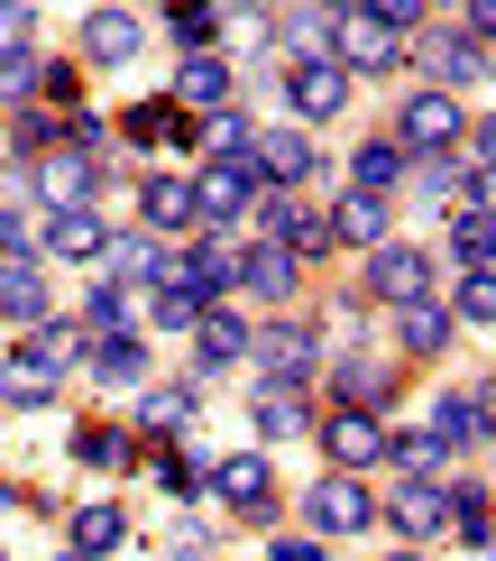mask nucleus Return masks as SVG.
<instances>
[{
    "label": "nucleus",
    "instance_id": "c9c22d12",
    "mask_svg": "<svg viewBox=\"0 0 496 561\" xmlns=\"http://www.w3.org/2000/svg\"><path fill=\"white\" fill-rule=\"evenodd\" d=\"M451 322H496V276H487V267H460V295H451Z\"/></svg>",
    "mask_w": 496,
    "mask_h": 561
},
{
    "label": "nucleus",
    "instance_id": "423d86ee",
    "mask_svg": "<svg viewBox=\"0 0 496 561\" xmlns=\"http://www.w3.org/2000/svg\"><path fill=\"white\" fill-rule=\"evenodd\" d=\"M249 359H257V378H313V368H322V332H313V322L249 332Z\"/></svg>",
    "mask_w": 496,
    "mask_h": 561
},
{
    "label": "nucleus",
    "instance_id": "dca6fc26",
    "mask_svg": "<svg viewBox=\"0 0 496 561\" xmlns=\"http://www.w3.org/2000/svg\"><path fill=\"white\" fill-rule=\"evenodd\" d=\"M230 295H267V304H286V295H295V249L257 240L249 259H240V286H230Z\"/></svg>",
    "mask_w": 496,
    "mask_h": 561
},
{
    "label": "nucleus",
    "instance_id": "a211bd4d",
    "mask_svg": "<svg viewBox=\"0 0 496 561\" xmlns=\"http://www.w3.org/2000/svg\"><path fill=\"white\" fill-rule=\"evenodd\" d=\"M46 249H56V259H102V249H111V221L92 213V203H74V213L46 221Z\"/></svg>",
    "mask_w": 496,
    "mask_h": 561
},
{
    "label": "nucleus",
    "instance_id": "2eb2a0df",
    "mask_svg": "<svg viewBox=\"0 0 496 561\" xmlns=\"http://www.w3.org/2000/svg\"><path fill=\"white\" fill-rule=\"evenodd\" d=\"M194 359H203V368H240V359H249V322L221 313V304H203V322H194Z\"/></svg>",
    "mask_w": 496,
    "mask_h": 561
},
{
    "label": "nucleus",
    "instance_id": "a19ab883",
    "mask_svg": "<svg viewBox=\"0 0 496 561\" xmlns=\"http://www.w3.org/2000/svg\"><path fill=\"white\" fill-rule=\"evenodd\" d=\"M148 424H194V396H184V387H157V396H148Z\"/></svg>",
    "mask_w": 496,
    "mask_h": 561
},
{
    "label": "nucleus",
    "instance_id": "4c0bfd02",
    "mask_svg": "<svg viewBox=\"0 0 496 561\" xmlns=\"http://www.w3.org/2000/svg\"><path fill=\"white\" fill-rule=\"evenodd\" d=\"M46 75V65L28 56V46H0V102H28V83Z\"/></svg>",
    "mask_w": 496,
    "mask_h": 561
},
{
    "label": "nucleus",
    "instance_id": "3c124183",
    "mask_svg": "<svg viewBox=\"0 0 496 561\" xmlns=\"http://www.w3.org/2000/svg\"><path fill=\"white\" fill-rule=\"evenodd\" d=\"M387 561H423V552H387Z\"/></svg>",
    "mask_w": 496,
    "mask_h": 561
},
{
    "label": "nucleus",
    "instance_id": "9d476101",
    "mask_svg": "<svg viewBox=\"0 0 496 561\" xmlns=\"http://www.w3.org/2000/svg\"><path fill=\"white\" fill-rule=\"evenodd\" d=\"M286 102H295V121H331V111L349 102V75L331 56H303L295 75H286Z\"/></svg>",
    "mask_w": 496,
    "mask_h": 561
},
{
    "label": "nucleus",
    "instance_id": "7c9ffc66",
    "mask_svg": "<svg viewBox=\"0 0 496 561\" xmlns=\"http://www.w3.org/2000/svg\"><path fill=\"white\" fill-rule=\"evenodd\" d=\"M74 460H83V470H120V460H129V433H120V424H83V433H74Z\"/></svg>",
    "mask_w": 496,
    "mask_h": 561
},
{
    "label": "nucleus",
    "instance_id": "0eeeda50",
    "mask_svg": "<svg viewBox=\"0 0 496 561\" xmlns=\"http://www.w3.org/2000/svg\"><path fill=\"white\" fill-rule=\"evenodd\" d=\"M322 451H331V470H368V460H387V424L359 414V405H341L322 424Z\"/></svg>",
    "mask_w": 496,
    "mask_h": 561
},
{
    "label": "nucleus",
    "instance_id": "37998d69",
    "mask_svg": "<svg viewBox=\"0 0 496 561\" xmlns=\"http://www.w3.org/2000/svg\"><path fill=\"white\" fill-rule=\"evenodd\" d=\"M19 203H28V167H0V221H19Z\"/></svg>",
    "mask_w": 496,
    "mask_h": 561
},
{
    "label": "nucleus",
    "instance_id": "2f4dec72",
    "mask_svg": "<svg viewBox=\"0 0 496 561\" xmlns=\"http://www.w3.org/2000/svg\"><path fill=\"white\" fill-rule=\"evenodd\" d=\"M120 534H129L120 506H83L74 516V552H120Z\"/></svg>",
    "mask_w": 496,
    "mask_h": 561
},
{
    "label": "nucleus",
    "instance_id": "f3484780",
    "mask_svg": "<svg viewBox=\"0 0 496 561\" xmlns=\"http://www.w3.org/2000/svg\"><path fill=\"white\" fill-rule=\"evenodd\" d=\"M249 157H257V175H276V184H303V175H313V138H303V129L249 138Z\"/></svg>",
    "mask_w": 496,
    "mask_h": 561
},
{
    "label": "nucleus",
    "instance_id": "4468645a",
    "mask_svg": "<svg viewBox=\"0 0 496 561\" xmlns=\"http://www.w3.org/2000/svg\"><path fill=\"white\" fill-rule=\"evenodd\" d=\"M387 516H395V534H414V543H423V534H441V525H451V488H432V479H405Z\"/></svg>",
    "mask_w": 496,
    "mask_h": 561
},
{
    "label": "nucleus",
    "instance_id": "7ed1b4c3",
    "mask_svg": "<svg viewBox=\"0 0 496 561\" xmlns=\"http://www.w3.org/2000/svg\"><path fill=\"white\" fill-rule=\"evenodd\" d=\"M28 194H46L56 213H74V203L102 194V157H92V148H46L28 167Z\"/></svg>",
    "mask_w": 496,
    "mask_h": 561
},
{
    "label": "nucleus",
    "instance_id": "58836bf2",
    "mask_svg": "<svg viewBox=\"0 0 496 561\" xmlns=\"http://www.w3.org/2000/svg\"><path fill=\"white\" fill-rule=\"evenodd\" d=\"M211 28H221L211 0H175V37H184V46H211Z\"/></svg>",
    "mask_w": 496,
    "mask_h": 561
},
{
    "label": "nucleus",
    "instance_id": "a18cd8bd",
    "mask_svg": "<svg viewBox=\"0 0 496 561\" xmlns=\"http://www.w3.org/2000/svg\"><path fill=\"white\" fill-rule=\"evenodd\" d=\"M359 10H377V19H395V28H414V19H423V0H359Z\"/></svg>",
    "mask_w": 496,
    "mask_h": 561
},
{
    "label": "nucleus",
    "instance_id": "e433bc0d",
    "mask_svg": "<svg viewBox=\"0 0 496 561\" xmlns=\"http://www.w3.org/2000/svg\"><path fill=\"white\" fill-rule=\"evenodd\" d=\"M432 442H441V451H469V442H487V433H478V414H469V396H441Z\"/></svg>",
    "mask_w": 496,
    "mask_h": 561
},
{
    "label": "nucleus",
    "instance_id": "8fccbe9b",
    "mask_svg": "<svg viewBox=\"0 0 496 561\" xmlns=\"http://www.w3.org/2000/svg\"><path fill=\"white\" fill-rule=\"evenodd\" d=\"M478 167H496V121H478Z\"/></svg>",
    "mask_w": 496,
    "mask_h": 561
},
{
    "label": "nucleus",
    "instance_id": "20e7f679",
    "mask_svg": "<svg viewBox=\"0 0 496 561\" xmlns=\"http://www.w3.org/2000/svg\"><path fill=\"white\" fill-rule=\"evenodd\" d=\"M249 194H257V157H211L203 184H194V213H203L211 230H230V221L249 213Z\"/></svg>",
    "mask_w": 496,
    "mask_h": 561
},
{
    "label": "nucleus",
    "instance_id": "5701e85b",
    "mask_svg": "<svg viewBox=\"0 0 496 561\" xmlns=\"http://www.w3.org/2000/svg\"><path fill=\"white\" fill-rule=\"evenodd\" d=\"M157 322H165V332H194V322H203V286H194L175 259L157 267Z\"/></svg>",
    "mask_w": 496,
    "mask_h": 561
},
{
    "label": "nucleus",
    "instance_id": "6ab92c4d",
    "mask_svg": "<svg viewBox=\"0 0 496 561\" xmlns=\"http://www.w3.org/2000/svg\"><path fill=\"white\" fill-rule=\"evenodd\" d=\"M175 102H184V111H221V102H230V65L211 56V46H194V56H184V75H175Z\"/></svg>",
    "mask_w": 496,
    "mask_h": 561
},
{
    "label": "nucleus",
    "instance_id": "72a5a7b5",
    "mask_svg": "<svg viewBox=\"0 0 496 561\" xmlns=\"http://www.w3.org/2000/svg\"><path fill=\"white\" fill-rule=\"evenodd\" d=\"M451 259H460V267H487V259H496V221H487V213H460V221H451Z\"/></svg>",
    "mask_w": 496,
    "mask_h": 561
},
{
    "label": "nucleus",
    "instance_id": "c03bdc74",
    "mask_svg": "<svg viewBox=\"0 0 496 561\" xmlns=\"http://www.w3.org/2000/svg\"><path fill=\"white\" fill-rule=\"evenodd\" d=\"M469 213H487V221H496V167L469 175Z\"/></svg>",
    "mask_w": 496,
    "mask_h": 561
},
{
    "label": "nucleus",
    "instance_id": "4be33fe9",
    "mask_svg": "<svg viewBox=\"0 0 496 561\" xmlns=\"http://www.w3.org/2000/svg\"><path fill=\"white\" fill-rule=\"evenodd\" d=\"M83 56H92V65H129V56H138V19H129V10H92V19H83Z\"/></svg>",
    "mask_w": 496,
    "mask_h": 561
},
{
    "label": "nucleus",
    "instance_id": "1a4fd4ad",
    "mask_svg": "<svg viewBox=\"0 0 496 561\" xmlns=\"http://www.w3.org/2000/svg\"><path fill=\"white\" fill-rule=\"evenodd\" d=\"M368 295H377V304H414V295H432V259H423V249H387V240H377Z\"/></svg>",
    "mask_w": 496,
    "mask_h": 561
},
{
    "label": "nucleus",
    "instance_id": "79ce46f5",
    "mask_svg": "<svg viewBox=\"0 0 496 561\" xmlns=\"http://www.w3.org/2000/svg\"><path fill=\"white\" fill-rule=\"evenodd\" d=\"M28 28H37L28 0H0V46H28Z\"/></svg>",
    "mask_w": 496,
    "mask_h": 561
},
{
    "label": "nucleus",
    "instance_id": "6e6552de",
    "mask_svg": "<svg viewBox=\"0 0 496 561\" xmlns=\"http://www.w3.org/2000/svg\"><path fill=\"white\" fill-rule=\"evenodd\" d=\"M257 240H276V249H295V259H313V249H331V221H313L295 194H267V203H257Z\"/></svg>",
    "mask_w": 496,
    "mask_h": 561
},
{
    "label": "nucleus",
    "instance_id": "aec40b11",
    "mask_svg": "<svg viewBox=\"0 0 496 561\" xmlns=\"http://www.w3.org/2000/svg\"><path fill=\"white\" fill-rule=\"evenodd\" d=\"M395 341H405L414 359H432V350L451 341V304H432V295H414V304H395Z\"/></svg>",
    "mask_w": 496,
    "mask_h": 561
},
{
    "label": "nucleus",
    "instance_id": "412c9836",
    "mask_svg": "<svg viewBox=\"0 0 496 561\" xmlns=\"http://www.w3.org/2000/svg\"><path fill=\"white\" fill-rule=\"evenodd\" d=\"M221 497L240 506V516H267V497H276L267 460H257V451H230V460H221Z\"/></svg>",
    "mask_w": 496,
    "mask_h": 561
},
{
    "label": "nucleus",
    "instance_id": "de8ad7c7",
    "mask_svg": "<svg viewBox=\"0 0 496 561\" xmlns=\"http://www.w3.org/2000/svg\"><path fill=\"white\" fill-rule=\"evenodd\" d=\"M469 37H478V46L496 37V0H469Z\"/></svg>",
    "mask_w": 496,
    "mask_h": 561
},
{
    "label": "nucleus",
    "instance_id": "ddd939ff",
    "mask_svg": "<svg viewBox=\"0 0 496 561\" xmlns=\"http://www.w3.org/2000/svg\"><path fill=\"white\" fill-rule=\"evenodd\" d=\"M0 313H10V322H46V313H56V304H46V267L19 259V249L0 259Z\"/></svg>",
    "mask_w": 496,
    "mask_h": 561
},
{
    "label": "nucleus",
    "instance_id": "9b49d317",
    "mask_svg": "<svg viewBox=\"0 0 496 561\" xmlns=\"http://www.w3.org/2000/svg\"><path fill=\"white\" fill-rule=\"evenodd\" d=\"M249 414H257V433L267 442H295L313 414H303V378H257L249 387Z\"/></svg>",
    "mask_w": 496,
    "mask_h": 561
},
{
    "label": "nucleus",
    "instance_id": "f257e3e1",
    "mask_svg": "<svg viewBox=\"0 0 496 561\" xmlns=\"http://www.w3.org/2000/svg\"><path fill=\"white\" fill-rule=\"evenodd\" d=\"M395 46H405V28H395V19L359 10V0H349V10H331V65H341V75H387Z\"/></svg>",
    "mask_w": 496,
    "mask_h": 561
},
{
    "label": "nucleus",
    "instance_id": "f03ea898",
    "mask_svg": "<svg viewBox=\"0 0 496 561\" xmlns=\"http://www.w3.org/2000/svg\"><path fill=\"white\" fill-rule=\"evenodd\" d=\"M460 138H469V121H460V102L441 83H423V92L395 102V148L405 157H441V148H460Z\"/></svg>",
    "mask_w": 496,
    "mask_h": 561
},
{
    "label": "nucleus",
    "instance_id": "bb28decb",
    "mask_svg": "<svg viewBox=\"0 0 496 561\" xmlns=\"http://www.w3.org/2000/svg\"><path fill=\"white\" fill-rule=\"evenodd\" d=\"M148 230H194L203 213H194V184H175V175H148Z\"/></svg>",
    "mask_w": 496,
    "mask_h": 561
},
{
    "label": "nucleus",
    "instance_id": "393cba45",
    "mask_svg": "<svg viewBox=\"0 0 496 561\" xmlns=\"http://www.w3.org/2000/svg\"><path fill=\"white\" fill-rule=\"evenodd\" d=\"M331 240L377 249V240H387V194H341V213H331Z\"/></svg>",
    "mask_w": 496,
    "mask_h": 561
},
{
    "label": "nucleus",
    "instance_id": "39448f33",
    "mask_svg": "<svg viewBox=\"0 0 496 561\" xmlns=\"http://www.w3.org/2000/svg\"><path fill=\"white\" fill-rule=\"evenodd\" d=\"M303 516H313V534H359V525H377V497L359 488V470H331V479H313Z\"/></svg>",
    "mask_w": 496,
    "mask_h": 561
},
{
    "label": "nucleus",
    "instance_id": "a878e982",
    "mask_svg": "<svg viewBox=\"0 0 496 561\" xmlns=\"http://www.w3.org/2000/svg\"><path fill=\"white\" fill-rule=\"evenodd\" d=\"M387 368H377V359H341V368H331V396H341V405H359V414H377V405H387Z\"/></svg>",
    "mask_w": 496,
    "mask_h": 561
},
{
    "label": "nucleus",
    "instance_id": "864d4df0",
    "mask_svg": "<svg viewBox=\"0 0 496 561\" xmlns=\"http://www.w3.org/2000/svg\"><path fill=\"white\" fill-rule=\"evenodd\" d=\"M0 259H10V249H0Z\"/></svg>",
    "mask_w": 496,
    "mask_h": 561
},
{
    "label": "nucleus",
    "instance_id": "cd10ccee",
    "mask_svg": "<svg viewBox=\"0 0 496 561\" xmlns=\"http://www.w3.org/2000/svg\"><path fill=\"white\" fill-rule=\"evenodd\" d=\"M102 267H111V276H157L165 259H157V240H148V230H111V249H102Z\"/></svg>",
    "mask_w": 496,
    "mask_h": 561
},
{
    "label": "nucleus",
    "instance_id": "c756f323",
    "mask_svg": "<svg viewBox=\"0 0 496 561\" xmlns=\"http://www.w3.org/2000/svg\"><path fill=\"white\" fill-rule=\"evenodd\" d=\"M387 460H395V470H405V479H432V470H441V460H451V451H441L432 433H387Z\"/></svg>",
    "mask_w": 496,
    "mask_h": 561
},
{
    "label": "nucleus",
    "instance_id": "f8f14e48",
    "mask_svg": "<svg viewBox=\"0 0 496 561\" xmlns=\"http://www.w3.org/2000/svg\"><path fill=\"white\" fill-rule=\"evenodd\" d=\"M423 65H432V83H441V92H460V83H478V75H487V46L469 37V28H441V37H423Z\"/></svg>",
    "mask_w": 496,
    "mask_h": 561
},
{
    "label": "nucleus",
    "instance_id": "473e14b6",
    "mask_svg": "<svg viewBox=\"0 0 496 561\" xmlns=\"http://www.w3.org/2000/svg\"><path fill=\"white\" fill-rule=\"evenodd\" d=\"M451 534L460 543H496V506L478 497V488H451Z\"/></svg>",
    "mask_w": 496,
    "mask_h": 561
},
{
    "label": "nucleus",
    "instance_id": "ea45409f",
    "mask_svg": "<svg viewBox=\"0 0 496 561\" xmlns=\"http://www.w3.org/2000/svg\"><path fill=\"white\" fill-rule=\"evenodd\" d=\"M157 488H165V497H194V488H203V460L165 451V460H157Z\"/></svg>",
    "mask_w": 496,
    "mask_h": 561
},
{
    "label": "nucleus",
    "instance_id": "c85d7f7f",
    "mask_svg": "<svg viewBox=\"0 0 496 561\" xmlns=\"http://www.w3.org/2000/svg\"><path fill=\"white\" fill-rule=\"evenodd\" d=\"M387 184H405V148L395 138H368L359 148V194H387Z\"/></svg>",
    "mask_w": 496,
    "mask_h": 561
},
{
    "label": "nucleus",
    "instance_id": "49530a36",
    "mask_svg": "<svg viewBox=\"0 0 496 561\" xmlns=\"http://www.w3.org/2000/svg\"><path fill=\"white\" fill-rule=\"evenodd\" d=\"M276 561H322V534H286V543H276Z\"/></svg>",
    "mask_w": 496,
    "mask_h": 561
},
{
    "label": "nucleus",
    "instance_id": "b1692460",
    "mask_svg": "<svg viewBox=\"0 0 496 561\" xmlns=\"http://www.w3.org/2000/svg\"><path fill=\"white\" fill-rule=\"evenodd\" d=\"M83 359H92V378H102V387H138V378H148V350H138L129 332H102Z\"/></svg>",
    "mask_w": 496,
    "mask_h": 561
},
{
    "label": "nucleus",
    "instance_id": "f704fd0d",
    "mask_svg": "<svg viewBox=\"0 0 496 561\" xmlns=\"http://www.w3.org/2000/svg\"><path fill=\"white\" fill-rule=\"evenodd\" d=\"M120 322H129V286H120V276H102V286H92V304H83V332L102 341V332H120Z\"/></svg>",
    "mask_w": 496,
    "mask_h": 561
},
{
    "label": "nucleus",
    "instance_id": "09e8293b",
    "mask_svg": "<svg viewBox=\"0 0 496 561\" xmlns=\"http://www.w3.org/2000/svg\"><path fill=\"white\" fill-rule=\"evenodd\" d=\"M469 414H478V433H496V378H487L478 396H469Z\"/></svg>",
    "mask_w": 496,
    "mask_h": 561
},
{
    "label": "nucleus",
    "instance_id": "603ef678",
    "mask_svg": "<svg viewBox=\"0 0 496 561\" xmlns=\"http://www.w3.org/2000/svg\"><path fill=\"white\" fill-rule=\"evenodd\" d=\"M74 561H92V552H74Z\"/></svg>",
    "mask_w": 496,
    "mask_h": 561
}]
</instances>
